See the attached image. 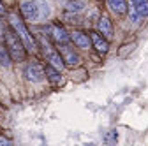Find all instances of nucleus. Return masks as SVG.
Listing matches in <instances>:
<instances>
[{"instance_id": "nucleus-1", "label": "nucleus", "mask_w": 148, "mask_h": 146, "mask_svg": "<svg viewBox=\"0 0 148 146\" xmlns=\"http://www.w3.org/2000/svg\"><path fill=\"white\" fill-rule=\"evenodd\" d=\"M21 14L28 23H41L49 18L51 7L46 0H25L21 4Z\"/></svg>"}, {"instance_id": "nucleus-2", "label": "nucleus", "mask_w": 148, "mask_h": 146, "mask_svg": "<svg viewBox=\"0 0 148 146\" xmlns=\"http://www.w3.org/2000/svg\"><path fill=\"white\" fill-rule=\"evenodd\" d=\"M4 42H5L7 51H9L11 58H12L14 62H23V60H25V57H27V48H25L23 41L18 37V33H16L11 27H7V28H5Z\"/></svg>"}, {"instance_id": "nucleus-3", "label": "nucleus", "mask_w": 148, "mask_h": 146, "mask_svg": "<svg viewBox=\"0 0 148 146\" xmlns=\"http://www.w3.org/2000/svg\"><path fill=\"white\" fill-rule=\"evenodd\" d=\"M9 27L18 33V37L23 41L27 51H35L37 42H35V39L32 37V33L28 32V28L25 27V23H23V20H21V16H18L16 12H9Z\"/></svg>"}, {"instance_id": "nucleus-4", "label": "nucleus", "mask_w": 148, "mask_h": 146, "mask_svg": "<svg viewBox=\"0 0 148 146\" xmlns=\"http://www.w3.org/2000/svg\"><path fill=\"white\" fill-rule=\"evenodd\" d=\"M41 42H42V48H44V57H46V62H48L51 67L62 70V69L65 67V63H64V58H62L60 51H57L55 48H51V44H49V42H46L44 39H42Z\"/></svg>"}, {"instance_id": "nucleus-5", "label": "nucleus", "mask_w": 148, "mask_h": 146, "mask_svg": "<svg viewBox=\"0 0 148 146\" xmlns=\"http://www.w3.org/2000/svg\"><path fill=\"white\" fill-rule=\"evenodd\" d=\"M25 78L30 81V83H41L44 78H46V70L41 63L37 62H30L27 63L25 67Z\"/></svg>"}, {"instance_id": "nucleus-6", "label": "nucleus", "mask_w": 148, "mask_h": 146, "mask_svg": "<svg viewBox=\"0 0 148 146\" xmlns=\"http://www.w3.org/2000/svg\"><path fill=\"white\" fill-rule=\"evenodd\" d=\"M58 46H60V48H58V51H60L62 58H64L65 67H76V65H79V62H81L79 55L74 51L67 42H65V44H58Z\"/></svg>"}, {"instance_id": "nucleus-7", "label": "nucleus", "mask_w": 148, "mask_h": 146, "mask_svg": "<svg viewBox=\"0 0 148 146\" xmlns=\"http://www.w3.org/2000/svg\"><path fill=\"white\" fill-rule=\"evenodd\" d=\"M49 35H51V39L57 42V44H65L71 41V35L67 33V30L60 25H51L49 27Z\"/></svg>"}, {"instance_id": "nucleus-8", "label": "nucleus", "mask_w": 148, "mask_h": 146, "mask_svg": "<svg viewBox=\"0 0 148 146\" xmlns=\"http://www.w3.org/2000/svg\"><path fill=\"white\" fill-rule=\"evenodd\" d=\"M90 41H92V46H94L101 55H106L109 51V44H108V39L104 35H101L99 32H92L90 33Z\"/></svg>"}, {"instance_id": "nucleus-9", "label": "nucleus", "mask_w": 148, "mask_h": 146, "mask_svg": "<svg viewBox=\"0 0 148 146\" xmlns=\"http://www.w3.org/2000/svg\"><path fill=\"white\" fill-rule=\"evenodd\" d=\"M71 41L76 44V48H81V49H88L92 46V41H90V35L88 33H83L79 30H74L71 33Z\"/></svg>"}, {"instance_id": "nucleus-10", "label": "nucleus", "mask_w": 148, "mask_h": 146, "mask_svg": "<svg viewBox=\"0 0 148 146\" xmlns=\"http://www.w3.org/2000/svg\"><path fill=\"white\" fill-rule=\"evenodd\" d=\"M97 30H99V33L104 35L108 41L113 39V25H111L109 18H106V16H101V18H99V21H97Z\"/></svg>"}, {"instance_id": "nucleus-11", "label": "nucleus", "mask_w": 148, "mask_h": 146, "mask_svg": "<svg viewBox=\"0 0 148 146\" xmlns=\"http://www.w3.org/2000/svg\"><path fill=\"white\" fill-rule=\"evenodd\" d=\"M60 4L64 5L65 11H71V12H81L86 7L85 0H60Z\"/></svg>"}, {"instance_id": "nucleus-12", "label": "nucleus", "mask_w": 148, "mask_h": 146, "mask_svg": "<svg viewBox=\"0 0 148 146\" xmlns=\"http://www.w3.org/2000/svg\"><path fill=\"white\" fill-rule=\"evenodd\" d=\"M106 2H108L109 11L116 16H122V14L127 12V2L125 0H106Z\"/></svg>"}, {"instance_id": "nucleus-13", "label": "nucleus", "mask_w": 148, "mask_h": 146, "mask_svg": "<svg viewBox=\"0 0 148 146\" xmlns=\"http://www.w3.org/2000/svg\"><path fill=\"white\" fill-rule=\"evenodd\" d=\"M131 5L139 14V18L148 16V0H131Z\"/></svg>"}, {"instance_id": "nucleus-14", "label": "nucleus", "mask_w": 148, "mask_h": 146, "mask_svg": "<svg viewBox=\"0 0 148 146\" xmlns=\"http://www.w3.org/2000/svg\"><path fill=\"white\" fill-rule=\"evenodd\" d=\"M44 70H46V78L51 81V85H60V83H62V76H60V70H58V69L48 65Z\"/></svg>"}, {"instance_id": "nucleus-15", "label": "nucleus", "mask_w": 148, "mask_h": 146, "mask_svg": "<svg viewBox=\"0 0 148 146\" xmlns=\"http://www.w3.org/2000/svg\"><path fill=\"white\" fill-rule=\"evenodd\" d=\"M0 65H4V67L11 65V55L7 51V46H4L2 42H0Z\"/></svg>"}, {"instance_id": "nucleus-16", "label": "nucleus", "mask_w": 148, "mask_h": 146, "mask_svg": "<svg viewBox=\"0 0 148 146\" xmlns=\"http://www.w3.org/2000/svg\"><path fill=\"white\" fill-rule=\"evenodd\" d=\"M131 21H132L134 25H138V23H139V14H138L132 7H131Z\"/></svg>"}, {"instance_id": "nucleus-17", "label": "nucleus", "mask_w": 148, "mask_h": 146, "mask_svg": "<svg viewBox=\"0 0 148 146\" xmlns=\"http://www.w3.org/2000/svg\"><path fill=\"white\" fill-rule=\"evenodd\" d=\"M4 35H5V28H4V23H2V20H0V42L4 41Z\"/></svg>"}, {"instance_id": "nucleus-18", "label": "nucleus", "mask_w": 148, "mask_h": 146, "mask_svg": "<svg viewBox=\"0 0 148 146\" xmlns=\"http://www.w3.org/2000/svg\"><path fill=\"white\" fill-rule=\"evenodd\" d=\"M5 14V7H4V4H2V0H0V18H2Z\"/></svg>"}, {"instance_id": "nucleus-19", "label": "nucleus", "mask_w": 148, "mask_h": 146, "mask_svg": "<svg viewBox=\"0 0 148 146\" xmlns=\"http://www.w3.org/2000/svg\"><path fill=\"white\" fill-rule=\"evenodd\" d=\"M11 141L7 139V137H4V136H0V144H9Z\"/></svg>"}]
</instances>
